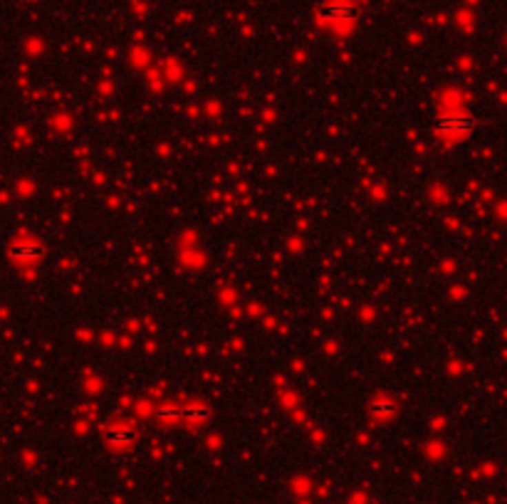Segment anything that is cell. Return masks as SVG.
<instances>
[{"label":"cell","mask_w":507,"mask_h":504,"mask_svg":"<svg viewBox=\"0 0 507 504\" xmlns=\"http://www.w3.org/2000/svg\"><path fill=\"white\" fill-rule=\"evenodd\" d=\"M473 129H475V119L463 112H446L435 119V132L448 138H463L473 134Z\"/></svg>","instance_id":"obj_1"},{"label":"cell","mask_w":507,"mask_h":504,"mask_svg":"<svg viewBox=\"0 0 507 504\" xmlns=\"http://www.w3.org/2000/svg\"><path fill=\"white\" fill-rule=\"evenodd\" d=\"M158 418L163 420H186V423H200L211 415V410L200 406V403H174V406H163L156 410Z\"/></svg>","instance_id":"obj_2"},{"label":"cell","mask_w":507,"mask_h":504,"mask_svg":"<svg viewBox=\"0 0 507 504\" xmlns=\"http://www.w3.org/2000/svg\"><path fill=\"white\" fill-rule=\"evenodd\" d=\"M104 440L114 450H124V448H129L136 440V430L132 426H112L109 430H104Z\"/></svg>","instance_id":"obj_3"},{"label":"cell","mask_w":507,"mask_h":504,"mask_svg":"<svg viewBox=\"0 0 507 504\" xmlns=\"http://www.w3.org/2000/svg\"><path fill=\"white\" fill-rule=\"evenodd\" d=\"M43 255H45L43 245H37V242H30V240H20L10 247V258L18 260V262H35V260H40Z\"/></svg>","instance_id":"obj_4"},{"label":"cell","mask_w":507,"mask_h":504,"mask_svg":"<svg viewBox=\"0 0 507 504\" xmlns=\"http://www.w3.org/2000/svg\"><path fill=\"white\" fill-rule=\"evenodd\" d=\"M324 18L329 23H351V20H356V8L344 0H337L324 8Z\"/></svg>","instance_id":"obj_5"},{"label":"cell","mask_w":507,"mask_h":504,"mask_svg":"<svg viewBox=\"0 0 507 504\" xmlns=\"http://www.w3.org/2000/svg\"><path fill=\"white\" fill-rule=\"evenodd\" d=\"M393 410H396V406L391 401H384V398L369 403V413L374 418H389V415H393Z\"/></svg>","instance_id":"obj_6"}]
</instances>
